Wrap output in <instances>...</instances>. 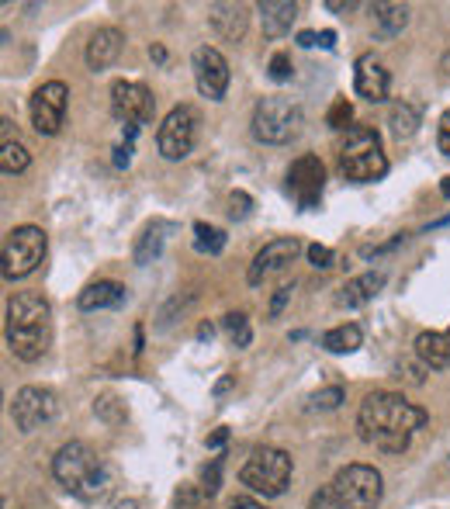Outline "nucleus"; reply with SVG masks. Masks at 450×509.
<instances>
[{"label":"nucleus","instance_id":"1","mask_svg":"<svg viewBox=\"0 0 450 509\" xmlns=\"http://www.w3.org/2000/svg\"><path fill=\"white\" fill-rule=\"evenodd\" d=\"M419 426H426V413L395 392H371L357 413L360 440L385 454H402Z\"/></svg>","mask_w":450,"mask_h":509},{"label":"nucleus","instance_id":"2","mask_svg":"<svg viewBox=\"0 0 450 509\" xmlns=\"http://www.w3.org/2000/svg\"><path fill=\"white\" fill-rule=\"evenodd\" d=\"M52 343V309L38 291H18L7 302V347L18 360L35 364Z\"/></svg>","mask_w":450,"mask_h":509},{"label":"nucleus","instance_id":"3","mask_svg":"<svg viewBox=\"0 0 450 509\" xmlns=\"http://www.w3.org/2000/svg\"><path fill=\"white\" fill-rule=\"evenodd\" d=\"M52 475L80 503H97L111 489V468H108V461L91 444H84V440H69V444H63L56 450Z\"/></svg>","mask_w":450,"mask_h":509},{"label":"nucleus","instance_id":"4","mask_svg":"<svg viewBox=\"0 0 450 509\" xmlns=\"http://www.w3.org/2000/svg\"><path fill=\"white\" fill-rule=\"evenodd\" d=\"M340 170L354 184H374L388 174V157L382 135L371 125H350L340 142Z\"/></svg>","mask_w":450,"mask_h":509},{"label":"nucleus","instance_id":"5","mask_svg":"<svg viewBox=\"0 0 450 509\" xmlns=\"http://www.w3.org/2000/svg\"><path fill=\"white\" fill-rule=\"evenodd\" d=\"M253 135L267 146H288L301 135L305 128V111L294 97L285 94H270L260 97L257 108H253Z\"/></svg>","mask_w":450,"mask_h":509},{"label":"nucleus","instance_id":"6","mask_svg":"<svg viewBox=\"0 0 450 509\" xmlns=\"http://www.w3.org/2000/svg\"><path fill=\"white\" fill-rule=\"evenodd\" d=\"M239 481L250 492H260L267 499L285 496V489H288L291 481V454L281 450V447H257V450H250L246 465L239 468Z\"/></svg>","mask_w":450,"mask_h":509},{"label":"nucleus","instance_id":"7","mask_svg":"<svg viewBox=\"0 0 450 509\" xmlns=\"http://www.w3.org/2000/svg\"><path fill=\"white\" fill-rule=\"evenodd\" d=\"M329 489H333L340 509H378L382 506V496H385L382 472L371 468V465H347V468H340L336 478L329 481Z\"/></svg>","mask_w":450,"mask_h":509},{"label":"nucleus","instance_id":"8","mask_svg":"<svg viewBox=\"0 0 450 509\" xmlns=\"http://www.w3.org/2000/svg\"><path fill=\"white\" fill-rule=\"evenodd\" d=\"M45 250H49V236L38 229V225H18L7 232L4 239V256H0V271L7 281H21L38 271V263L45 260Z\"/></svg>","mask_w":450,"mask_h":509},{"label":"nucleus","instance_id":"9","mask_svg":"<svg viewBox=\"0 0 450 509\" xmlns=\"http://www.w3.org/2000/svg\"><path fill=\"white\" fill-rule=\"evenodd\" d=\"M201 132V115L194 104H177L157 132V149L163 159H188Z\"/></svg>","mask_w":450,"mask_h":509},{"label":"nucleus","instance_id":"10","mask_svg":"<svg viewBox=\"0 0 450 509\" xmlns=\"http://www.w3.org/2000/svg\"><path fill=\"white\" fill-rule=\"evenodd\" d=\"M11 416H14V426L21 433H35L42 426H49L56 416H60V399L52 388H42V384H25L14 402H11Z\"/></svg>","mask_w":450,"mask_h":509},{"label":"nucleus","instance_id":"11","mask_svg":"<svg viewBox=\"0 0 450 509\" xmlns=\"http://www.w3.org/2000/svg\"><path fill=\"white\" fill-rule=\"evenodd\" d=\"M157 111V97L149 94V87L135 84V80H115L111 84V115L129 128H139L153 122Z\"/></svg>","mask_w":450,"mask_h":509},{"label":"nucleus","instance_id":"12","mask_svg":"<svg viewBox=\"0 0 450 509\" xmlns=\"http://www.w3.org/2000/svg\"><path fill=\"white\" fill-rule=\"evenodd\" d=\"M66 104H69V87L63 80H49L42 84L38 91L32 94V125L38 135H56L66 122Z\"/></svg>","mask_w":450,"mask_h":509},{"label":"nucleus","instance_id":"13","mask_svg":"<svg viewBox=\"0 0 450 509\" xmlns=\"http://www.w3.org/2000/svg\"><path fill=\"white\" fill-rule=\"evenodd\" d=\"M322 188H325V166H322L319 157L305 153V157H298L288 166V191L294 194V201H298L305 212L319 208Z\"/></svg>","mask_w":450,"mask_h":509},{"label":"nucleus","instance_id":"14","mask_svg":"<svg viewBox=\"0 0 450 509\" xmlns=\"http://www.w3.org/2000/svg\"><path fill=\"white\" fill-rule=\"evenodd\" d=\"M191 69H194V84L201 97L208 101H222L229 91V63L215 45H197L191 56Z\"/></svg>","mask_w":450,"mask_h":509},{"label":"nucleus","instance_id":"15","mask_svg":"<svg viewBox=\"0 0 450 509\" xmlns=\"http://www.w3.org/2000/svg\"><path fill=\"white\" fill-rule=\"evenodd\" d=\"M388 87H391V77H388L385 63H382L374 53H364L354 66L357 97H364V101H371V104H382V101H388Z\"/></svg>","mask_w":450,"mask_h":509},{"label":"nucleus","instance_id":"16","mask_svg":"<svg viewBox=\"0 0 450 509\" xmlns=\"http://www.w3.org/2000/svg\"><path fill=\"white\" fill-rule=\"evenodd\" d=\"M301 254V243L294 239V236H285V239H270L257 256H253V263H250V271H246V281L257 287L267 274H274V271H281V267H288L294 256Z\"/></svg>","mask_w":450,"mask_h":509},{"label":"nucleus","instance_id":"17","mask_svg":"<svg viewBox=\"0 0 450 509\" xmlns=\"http://www.w3.org/2000/svg\"><path fill=\"white\" fill-rule=\"evenodd\" d=\"M208 25L225 42H239L250 28V11H246V4H212L208 7Z\"/></svg>","mask_w":450,"mask_h":509},{"label":"nucleus","instance_id":"18","mask_svg":"<svg viewBox=\"0 0 450 509\" xmlns=\"http://www.w3.org/2000/svg\"><path fill=\"white\" fill-rule=\"evenodd\" d=\"M122 49H125V35L118 32V28H97L91 35V42H87V66L100 73V69H108V66L118 63V56H122Z\"/></svg>","mask_w":450,"mask_h":509},{"label":"nucleus","instance_id":"19","mask_svg":"<svg viewBox=\"0 0 450 509\" xmlns=\"http://www.w3.org/2000/svg\"><path fill=\"white\" fill-rule=\"evenodd\" d=\"M382 287H385V274H382V271L357 274V278H350L347 285L336 291V305H340V309H360V305H367Z\"/></svg>","mask_w":450,"mask_h":509},{"label":"nucleus","instance_id":"20","mask_svg":"<svg viewBox=\"0 0 450 509\" xmlns=\"http://www.w3.org/2000/svg\"><path fill=\"white\" fill-rule=\"evenodd\" d=\"M129 298V287L118 285V281H94L76 295V305L84 312H97V309H122Z\"/></svg>","mask_w":450,"mask_h":509},{"label":"nucleus","instance_id":"21","mask_svg":"<svg viewBox=\"0 0 450 509\" xmlns=\"http://www.w3.org/2000/svg\"><path fill=\"white\" fill-rule=\"evenodd\" d=\"M257 11L267 38H285L291 32V25H294V18H298V4L294 0H260Z\"/></svg>","mask_w":450,"mask_h":509},{"label":"nucleus","instance_id":"22","mask_svg":"<svg viewBox=\"0 0 450 509\" xmlns=\"http://www.w3.org/2000/svg\"><path fill=\"white\" fill-rule=\"evenodd\" d=\"M416 357L426 371H447L450 368V329L447 333H419Z\"/></svg>","mask_w":450,"mask_h":509},{"label":"nucleus","instance_id":"23","mask_svg":"<svg viewBox=\"0 0 450 509\" xmlns=\"http://www.w3.org/2000/svg\"><path fill=\"white\" fill-rule=\"evenodd\" d=\"M166 232H173V225L157 219V222H149L142 232H139V239H135V250H132V260L139 263V267H146V263H153L157 256L163 254V243H166Z\"/></svg>","mask_w":450,"mask_h":509},{"label":"nucleus","instance_id":"24","mask_svg":"<svg viewBox=\"0 0 450 509\" xmlns=\"http://www.w3.org/2000/svg\"><path fill=\"white\" fill-rule=\"evenodd\" d=\"M371 11H374V38H382V42L402 35V28L409 25V7H406V4H388V0H382V4H374Z\"/></svg>","mask_w":450,"mask_h":509},{"label":"nucleus","instance_id":"25","mask_svg":"<svg viewBox=\"0 0 450 509\" xmlns=\"http://www.w3.org/2000/svg\"><path fill=\"white\" fill-rule=\"evenodd\" d=\"M364 343V333L357 322H343V326H333L329 333H322V351L329 353H354Z\"/></svg>","mask_w":450,"mask_h":509},{"label":"nucleus","instance_id":"26","mask_svg":"<svg viewBox=\"0 0 450 509\" xmlns=\"http://www.w3.org/2000/svg\"><path fill=\"white\" fill-rule=\"evenodd\" d=\"M388 125H391V135H395V139H413L419 128V108L409 104V101L395 104V108L388 111Z\"/></svg>","mask_w":450,"mask_h":509},{"label":"nucleus","instance_id":"27","mask_svg":"<svg viewBox=\"0 0 450 509\" xmlns=\"http://www.w3.org/2000/svg\"><path fill=\"white\" fill-rule=\"evenodd\" d=\"M194 250H197V254L219 256L225 250V232L219 225L194 222Z\"/></svg>","mask_w":450,"mask_h":509},{"label":"nucleus","instance_id":"28","mask_svg":"<svg viewBox=\"0 0 450 509\" xmlns=\"http://www.w3.org/2000/svg\"><path fill=\"white\" fill-rule=\"evenodd\" d=\"M28 163H32V157H28V149L18 139H4L0 142V170L4 174H25Z\"/></svg>","mask_w":450,"mask_h":509},{"label":"nucleus","instance_id":"29","mask_svg":"<svg viewBox=\"0 0 450 509\" xmlns=\"http://www.w3.org/2000/svg\"><path fill=\"white\" fill-rule=\"evenodd\" d=\"M208 499H212V496H205V489H201V485L184 481V485L173 492V509H212L208 506Z\"/></svg>","mask_w":450,"mask_h":509},{"label":"nucleus","instance_id":"30","mask_svg":"<svg viewBox=\"0 0 450 509\" xmlns=\"http://www.w3.org/2000/svg\"><path fill=\"white\" fill-rule=\"evenodd\" d=\"M94 413L108 423V426H118V423H125V402L118 399V395H111V392H104L100 399L94 402Z\"/></svg>","mask_w":450,"mask_h":509},{"label":"nucleus","instance_id":"31","mask_svg":"<svg viewBox=\"0 0 450 509\" xmlns=\"http://www.w3.org/2000/svg\"><path fill=\"white\" fill-rule=\"evenodd\" d=\"M222 329L229 333L232 347H246V343H250V319H246V312H229V316H222Z\"/></svg>","mask_w":450,"mask_h":509},{"label":"nucleus","instance_id":"32","mask_svg":"<svg viewBox=\"0 0 450 509\" xmlns=\"http://www.w3.org/2000/svg\"><path fill=\"white\" fill-rule=\"evenodd\" d=\"M347 395H343V388L340 384H329V388H319L312 399H309V406L312 409H322V413H329V409H340V402H343Z\"/></svg>","mask_w":450,"mask_h":509},{"label":"nucleus","instance_id":"33","mask_svg":"<svg viewBox=\"0 0 450 509\" xmlns=\"http://www.w3.org/2000/svg\"><path fill=\"white\" fill-rule=\"evenodd\" d=\"M201 489H205V496H215L219 489H222V457H212L205 468H201V481H197Z\"/></svg>","mask_w":450,"mask_h":509},{"label":"nucleus","instance_id":"34","mask_svg":"<svg viewBox=\"0 0 450 509\" xmlns=\"http://www.w3.org/2000/svg\"><path fill=\"white\" fill-rule=\"evenodd\" d=\"M350 118H354L350 101H347V97H336V101H333V108H329V115H325V125L329 128H350Z\"/></svg>","mask_w":450,"mask_h":509},{"label":"nucleus","instance_id":"35","mask_svg":"<svg viewBox=\"0 0 450 509\" xmlns=\"http://www.w3.org/2000/svg\"><path fill=\"white\" fill-rule=\"evenodd\" d=\"M267 73H270V80H274V84H285V80H291L294 66H291L288 53H274V56H270V66H267Z\"/></svg>","mask_w":450,"mask_h":509},{"label":"nucleus","instance_id":"36","mask_svg":"<svg viewBox=\"0 0 450 509\" xmlns=\"http://www.w3.org/2000/svg\"><path fill=\"white\" fill-rule=\"evenodd\" d=\"M250 208H253V198H250L246 191L229 194V215H232V219H246V215H250Z\"/></svg>","mask_w":450,"mask_h":509},{"label":"nucleus","instance_id":"37","mask_svg":"<svg viewBox=\"0 0 450 509\" xmlns=\"http://www.w3.org/2000/svg\"><path fill=\"white\" fill-rule=\"evenodd\" d=\"M309 260H312V267H316V271H329L336 256H333V250H329V246H319V243H312V246H309Z\"/></svg>","mask_w":450,"mask_h":509},{"label":"nucleus","instance_id":"38","mask_svg":"<svg viewBox=\"0 0 450 509\" xmlns=\"http://www.w3.org/2000/svg\"><path fill=\"white\" fill-rule=\"evenodd\" d=\"M291 291H294L291 285H281L277 291H274L270 309H267V319H281V312H285V305H288V298H291Z\"/></svg>","mask_w":450,"mask_h":509},{"label":"nucleus","instance_id":"39","mask_svg":"<svg viewBox=\"0 0 450 509\" xmlns=\"http://www.w3.org/2000/svg\"><path fill=\"white\" fill-rule=\"evenodd\" d=\"M309 509H340V506H336V496H333V489H329V485H322L319 492L309 499Z\"/></svg>","mask_w":450,"mask_h":509},{"label":"nucleus","instance_id":"40","mask_svg":"<svg viewBox=\"0 0 450 509\" xmlns=\"http://www.w3.org/2000/svg\"><path fill=\"white\" fill-rule=\"evenodd\" d=\"M437 146H440V153H444V157H450V108L444 111L440 128H437Z\"/></svg>","mask_w":450,"mask_h":509},{"label":"nucleus","instance_id":"41","mask_svg":"<svg viewBox=\"0 0 450 509\" xmlns=\"http://www.w3.org/2000/svg\"><path fill=\"white\" fill-rule=\"evenodd\" d=\"M357 7H360L357 0H325V11H333V14H350Z\"/></svg>","mask_w":450,"mask_h":509},{"label":"nucleus","instance_id":"42","mask_svg":"<svg viewBox=\"0 0 450 509\" xmlns=\"http://www.w3.org/2000/svg\"><path fill=\"white\" fill-rule=\"evenodd\" d=\"M229 509H267V506L257 503V499H250V496H239V499H232V503H229Z\"/></svg>","mask_w":450,"mask_h":509},{"label":"nucleus","instance_id":"43","mask_svg":"<svg viewBox=\"0 0 450 509\" xmlns=\"http://www.w3.org/2000/svg\"><path fill=\"white\" fill-rule=\"evenodd\" d=\"M129 159H132V146L125 142V146L115 149V166H129Z\"/></svg>","mask_w":450,"mask_h":509},{"label":"nucleus","instance_id":"44","mask_svg":"<svg viewBox=\"0 0 450 509\" xmlns=\"http://www.w3.org/2000/svg\"><path fill=\"white\" fill-rule=\"evenodd\" d=\"M298 45H301V49L319 45V32H298Z\"/></svg>","mask_w":450,"mask_h":509},{"label":"nucleus","instance_id":"45","mask_svg":"<svg viewBox=\"0 0 450 509\" xmlns=\"http://www.w3.org/2000/svg\"><path fill=\"white\" fill-rule=\"evenodd\" d=\"M402 371H406V378L413 384H422V371H419L416 364H402Z\"/></svg>","mask_w":450,"mask_h":509},{"label":"nucleus","instance_id":"46","mask_svg":"<svg viewBox=\"0 0 450 509\" xmlns=\"http://www.w3.org/2000/svg\"><path fill=\"white\" fill-rule=\"evenodd\" d=\"M225 440H229V430H225V426H219V430L208 437V447H222Z\"/></svg>","mask_w":450,"mask_h":509},{"label":"nucleus","instance_id":"47","mask_svg":"<svg viewBox=\"0 0 450 509\" xmlns=\"http://www.w3.org/2000/svg\"><path fill=\"white\" fill-rule=\"evenodd\" d=\"M319 45H322V49H333V45H336V32H333V28L319 32Z\"/></svg>","mask_w":450,"mask_h":509},{"label":"nucleus","instance_id":"48","mask_svg":"<svg viewBox=\"0 0 450 509\" xmlns=\"http://www.w3.org/2000/svg\"><path fill=\"white\" fill-rule=\"evenodd\" d=\"M212 333H215V329H212V322H201V329H197V340H212Z\"/></svg>","mask_w":450,"mask_h":509},{"label":"nucleus","instance_id":"49","mask_svg":"<svg viewBox=\"0 0 450 509\" xmlns=\"http://www.w3.org/2000/svg\"><path fill=\"white\" fill-rule=\"evenodd\" d=\"M232 382H236V378H232V375H229V378H222V382L215 384V395H225V392H229V388H232Z\"/></svg>","mask_w":450,"mask_h":509},{"label":"nucleus","instance_id":"50","mask_svg":"<svg viewBox=\"0 0 450 509\" xmlns=\"http://www.w3.org/2000/svg\"><path fill=\"white\" fill-rule=\"evenodd\" d=\"M149 56H153L157 63H163V60H166V49H163V45H153V49H149Z\"/></svg>","mask_w":450,"mask_h":509},{"label":"nucleus","instance_id":"51","mask_svg":"<svg viewBox=\"0 0 450 509\" xmlns=\"http://www.w3.org/2000/svg\"><path fill=\"white\" fill-rule=\"evenodd\" d=\"M440 194H444V198H450V177H444V184H440Z\"/></svg>","mask_w":450,"mask_h":509},{"label":"nucleus","instance_id":"52","mask_svg":"<svg viewBox=\"0 0 450 509\" xmlns=\"http://www.w3.org/2000/svg\"><path fill=\"white\" fill-rule=\"evenodd\" d=\"M118 509H135V503H118Z\"/></svg>","mask_w":450,"mask_h":509}]
</instances>
